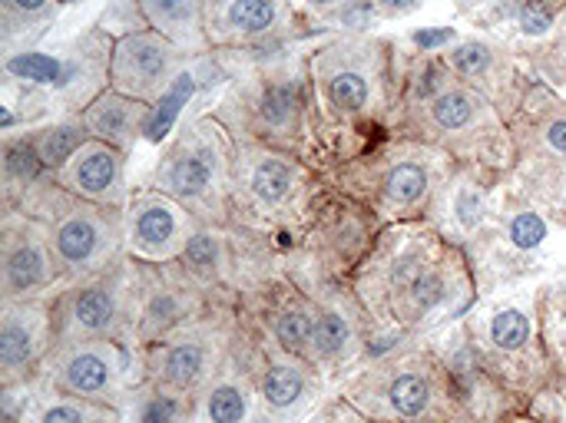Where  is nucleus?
Instances as JSON below:
<instances>
[{"mask_svg":"<svg viewBox=\"0 0 566 423\" xmlns=\"http://www.w3.org/2000/svg\"><path fill=\"white\" fill-rule=\"evenodd\" d=\"M23 212L46 225L63 282L99 275L126 255V212L76 199L56 182L36 186Z\"/></svg>","mask_w":566,"mask_h":423,"instance_id":"f03ea898","label":"nucleus"},{"mask_svg":"<svg viewBox=\"0 0 566 423\" xmlns=\"http://www.w3.org/2000/svg\"><path fill=\"white\" fill-rule=\"evenodd\" d=\"M199 315V285L179 268L169 265H136L133 285V341L139 348H153L163 338L182 331Z\"/></svg>","mask_w":566,"mask_h":423,"instance_id":"1a4fd4ad","label":"nucleus"},{"mask_svg":"<svg viewBox=\"0 0 566 423\" xmlns=\"http://www.w3.org/2000/svg\"><path fill=\"white\" fill-rule=\"evenodd\" d=\"M308 80L315 86V99L332 119H365L385 106L391 80V43L368 33L332 40L312 53Z\"/></svg>","mask_w":566,"mask_h":423,"instance_id":"39448f33","label":"nucleus"},{"mask_svg":"<svg viewBox=\"0 0 566 423\" xmlns=\"http://www.w3.org/2000/svg\"><path fill=\"white\" fill-rule=\"evenodd\" d=\"M139 10L146 27L159 30L186 53L202 56L212 50L206 36V0H139Z\"/></svg>","mask_w":566,"mask_h":423,"instance_id":"412c9836","label":"nucleus"},{"mask_svg":"<svg viewBox=\"0 0 566 423\" xmlns=\"http://www.w3.org/2000/svg\"><path fill=\"white\" fill-rule=\"evenodd\" d=\"M226 331L212 321H192L182 331L163 338L153 348H143L149 381L169 391L196 394L206 391L226 358Z\"/></svg>","mask_w":566,"mask_h":423,"instance_id":"9d476101","label":"nucleus"},{"mask_svg":"<svg viewBox=\"0 0 566 423\" xmlns=\"http://www.w3.org/2000/svg\"><path fill=\"white\" fill-rule=\"evenodd\" d=\"M30 136V142H33V149H36V156L43 159V166H46V172L50 176H56L93 136H90V129L83 126V119H80V113H70V116H63V119H53V123H46V126H36V129H30L27 133Z\"/></svg>","mask_w":566,"mask_h":423,"instance_id":"a878e982","label":"nucleus"},{"mask_svg":"<svg viewBox=\"0 0 566 423\" xmlns=\"http://www.w3.org/2000/svg\"><path fill=\"white\" fill-rule=\"evenodd\" d=\"M566 0H521L514 23L507 27L511 43L524 46L527 56H534L541 46L551 43V36L557 33V23L564 17Z\"/></svg>","mask_w":566,"mask_h":423,"instance_id":"c85d7f7f","label":"nucleus"},{"mask_svg":"<svg viewBox=\"0 0 566 423\" xmlns=\"http://www.w3.org/2000/svg\"><path fill=\"white\" fill-rule=\"evenodd\" d=\"M60 265L46 225L30 212H7L0 225V292L7 298H43L60 285Z\"/></svg>","mask_w":566,"mask_h":423,"instance_id":"ddd939ff","label":"nucleus"},{"mask_svg":"<svg viewBox=\"0 0 566 423\" xmlns=\"http://www.w3.org/2000/svg\"><path fill=\"white\" fill-rule=\"evenodd\" d=\"M534 331H537L534 302H524V298H504V302L491 305L478 328L488 351H494L501 358L524 355L534 345Z\"/></svg>","mask_w":566,"mask_h":423,"instance_id":"4be33fe9","label":"nucleus"},{"mask_svg":"<svg viewBox=\"0 0 566 423\" xmlns=\"http://www.w3.org/2000/svg\"><path fill=\"white\" fill-rule=\"evenodd\" d=\"M454 40V30H424V33H415V43L421 46V53H441L438 46L451 43Z\"/></svg>","mask_w":566,"mask_h":423,"instance_id":"79ce46f5","label":"nucleus"},{"mask_svg":"<svg viewBox=\"0 0 566 423\" xmlns=\"http://www.w3.org/2000/svg\"><path fill=\"white\" fill-rule=\"evenodd\" d=\"M315 311L312 305L289 298L275 315H272V338L282 355H292L298 361H308L312 355V331H315Z\"/></svg>","mask_w":566,"mask_h":423,"instance_id":"2f4dec72","label":"nucleus"},{"mask_svg":"<svg viewBox=\"0 0 566 423\" xmlns=\"http://www.w3.org/2000/svg\"><path fill=\"white\" fill-rule=\"evenodd\" d=\"M385 401H388V411L398 421H421L431 411V404H434L431 371H424L418 364L395 368L388 374V384H385Z\"/></svg>","mask_w":566,"mask_h":423,"instance_id":"bb28decb","label":"nucleus"},{"mask_svg":"<svg viewBox=\"0 0 566 423\" xmlns=\"http://www.w3.org/2000/svg\"><path fill=\"white\" fill-rule=\"evenodd\" d=\"M355 348V328L352 318L338 308H318L315 311V331H312V355L308 364H335Z\"/></svg>","mask_w":566,"mask_h":423,"instance_id":"473e14b6","label":"nucleus"},{"mask_svg":"<svg viewBox=\"0 0 566 423\" xmlns=\"http://www.w3.org/2000/svg\"><path fill=\"white\" fill-rule=\"evenodd\" d=\"M43 374L60 398L90 404H119L129 374V351L123 341H70L53 345Z\"/></svg>","mask_w":566,"mask_h":423,"instance_id":"6e6552de","label":"nucleus"},{"mask_svg":"<svg viewBox=\"0 0 566 423\" xmlns=\"http://www.w3.org/2000/svg\"><path fill=\"white\" fill-rule=\"evenodd\" d=\"M302 3H305L318 20H328L335 10H342V7H345V3H352V0H302Z\"/></svg>","mask_w":566,"mask_h":423,"instance_id":"37998d69","label":"nucleus"},{"mask_svg":"<svg viewBox=\"0 0 566 423\" xmlns=\"http://www.w3.org/2000/svg\"><path fill=\"white\" fill-rule=\"evenodd\" d=\"M133 258H119L99 275L70 282L53 302L56 345L70 341H123L133 335Z\"/></svg>","mask_w":566,"mask_h":423,"instance_id":"423d86ee","label":"nucleus"},{"mask_svg":"<svg viewBox=\"0 0 566 423\" xmlns=\"http://www.w3.org/2000/svg\"><path fill=\"white\" fill-rule=\"evenodd\" d=\"M63 3H83V0H63Z\"/></svg>","mask_w":566,"mask_h":423,"instance_id":"c03bdc74","label":"nucleus"},{"mask_svg":"<svg viewBox=\"0 0 566 423\" xmlns=\"http://www.w3.org/2000/svg\"><path fill=\"white\" fill-rule=\"evenodd\" d=\"M431 192H434L431 166L421 162L418 156H401L385 169L378 182V205L388 215H411L431 199Z\"/></svg>","mask_w":566,"mask_h":423,"instance_id":"5701e85b","label":"nucleus"},{"mask_svg":"<svg viewBox=\"0 0 566 423\" xmlns=\"http://www.w3.org/2000/svg\"><path fill=\"white\" fill-rule=\"evenodd\" d=\"M50 176L43 159L36 156L33 142L27 133H7L3 136V195L7 202H13L17 195H30L40 179Z\"/></svg>","mask_w":566,"mask_h":423,"instance_id":"cd10ccee","label":"nucleus"},{"mask_svg":"<svg viewBox=\"0 0 566 423\" xmlns=\"http://www.w3.org/2000/svg\"><path fill=\"white\" fill-rule=\"evenodd\" d=\"M544 311H547L551 345H554V351H560L566 358V282L547 288V295H544Z\"/></svg>","mask_w":566,"mask_h":423,"instance_id":"ea45409f","label":"nucleus"},{"mask_svg":"<svg viewBox=\"0 0 566 423\" xmlns=\"http://www.w3.org/2000/svg\"><path fill=\"white\" fill-rule=\"evenodd\" d=\"M53 302L43 298H7L0 305V374L3 388L27 384V374L46 361L56 345Z\"/></svg>","mask_w":566,"mask_h":423,"instance_id":"2eb2a0df","label":"nucleus"},{"mask_svg":"<svg viewBox=\"0 0 566 423\" xmlns=\"http://www.w3.org/2000/svg\"><path fill=\"white\" fill-rule=\"evenodd\" d=\"M53 182L60 189H66L76 199L106 205V209H119L126 212L129 205V189H126V152L90 139L56 176Z\"/></svg>","mask_w":566,"mask_h":423,"instance_id":"6ab92c4d","label":"nucleus"},{"mask_svg":"<svg viewBox=\"0 0 566 423\" xmlns=\"http://www.w3.org/2000/svg\"><path fill=\"white\" fill-rule=\"evenodd\" d=\"M202 222L159 189H136L126 205V255L146 265L179 262Z\"/></svg>","mask_w":566,"mask_h":423,"instance_id":"4468645a","label":"nucleus"},{"mask_svg":"<svg viewBox=\"0 0 566 423\" xmlns=\"http://www.w3.org/2000/svg\"><path fill=\"white\" fill-rule=\"evenodd\" d=\"M501 232H504L507 248H514L521 255H531V252H537L547 242L551 225H547V219L537 209L524 205V209H511L507 212V219L501 222Z\"/></svg>","mask_w":566,"mask_h":423,"instance_id":"f704fd0d","label":"nucleus"},{"mask_svg":"<svg viewBox=\"0 0 566 423\" xmlns=\"http://www.w3.org/2000/svg\"><path fill=\"white\" fill-rule=\"evenodd\" d=\"M511 53L514 50L507 43L501 46V43H491L484 36H468V40H458L454 46L441 50L451 73L461 83L474 86L478 93H484L494 106L501 103V96L507 103H521L524 93H527V89L521 93V73H517V63H514Z\"/></svg>","mask_w":566,"mask_h":423,"instance_id":"a211bd4d","label":"nucleus"},{"mask_svg":"<svg viewBox=\"0 0 566 423\" xmlns=\"http://www.w3.org/2000/svg\"><path fill=\"white\" fill-rule=\"evenodd\" d=\"M302 186H305V172L289 152L262 146V142L235 146V172H232L235 202L262 215L282 212L292 205Z\"/></svg>","mask_w":566,"mask_h":423,"instance_id":"f3484780","label":"nucleus"},{"mask_svg":"<svg viewBox=\"0 0 566 423\" xmlns=\"http://www.w3.org/2000/svg\"><path fill=\"white\" fill-rule=\"evenodd\" d=\"M106 404H90V401H50L33 423H106L113 414L103 411Z\"/></svg>","mask_w":566,"mask_h":423,"instance_id":"4c0bfd02","label":"nucleus"},{"mask_svg":"<svg viewBox=\"0 0 566 423\" xmlns=\"http://www.w3.org/2000/svg\"><path fill=\"white\" fill-rule=\"evenodd\" d=\"M292 0H206V36L216 50H255L295 33Z\"/></svg>","mask_w":566,"mask_h":423,"instance_id":"dca6fc26","label":"nucleus"},{"mask_svg":"<svg viewBox=\"0 0 566 423\" xmlns=\"http://www.w3.org/2000/svg\"><path fill=\"white\" fill-rule=\"evenodd\" d=\"M408 109H418V126L424 129L421 136L448 146L458 156L494 159L501 142H507V129L497 116V106L461 80L448 83L441 93Z\"/></svg>","mask_w":566,"mask_h":423,"instance_id":"0eeeda50","label":"nucleus"},{"mask_svg":"<svg viewBox=\"0 0 566 423\" xmlns=\"http://www.w3.org/2000/svg\"><path fill=\"white\" fill-rule=\"evenodd\" d=\"M63 0H0V46L3 56L30 50L56 20Z\"/></svg>","mask_w":566,"mask_h":423,"instance_id":"b1692460","label":"nucleus"},{"mask_svg":"<svg viewBox=\"0 0 566 423\" xmlns=\"http://www.w3.org/2000/svg\"><path fill=\"white\" fill-rule=\"evenodd\" d=\"M189 56L192 53H186L182 46L166 40L153 27L123 33V36H116V46H113L109 86L133 99L156 106L166 96V89L182 76V70H189L186 66Z\"/></svg>","mask_w":566,"mask_h":423,"instance_id":"9b49d317","label":"nucleus"},{"mask_svg":"<svg viewBox=\"0 0 566 423\" xmlns=\"http://www.w3.org/2000/svg\"><path fill=\"white\" fill-rule=\"evenodd\" d=\"M232 172L235 146L226 126L216 116H206L186 123L166 146L153 172V189L172 195L202 225H222L232 199Z\"/></svg>","mask_w":566,"mask_h":423,"instance_id":"f257e3e1","label":"nucleus"},{"mask_svg":"<svg viewBox=\"0 0 566 423\" xmlns=\"http://www.w3.org/2000/svg\"><path fill=\"white\" fill-rule=\"evenodd\" d=\"M249 388L239 381H212L202 391V423H245Z\"/></svg>","mask_w":566,"mask_h":423,"instance_id":"72a5a7b5","label":"nucleus"},{"mask_svg":"<svg viewBox=\"0 0 566 423\" xmlns=\"http://www.w3.org/2000/svg\"><path fill=\"white\" fill-rule=\"evenodd\" d=\"M189 398L192 394H182V391H169V388L153 384V391L139 404V421L136 423H186L189 414H192Z\"/></svg>","mask_w":566,"mask_h":423,"instance_id":"c9c22d12","label":"nucleus"},{"mask_svg":"<svg viewBox=\"0 0 566 423\" xmlns=\"http://www.w3.org/2000/svg\"><path fill=\"white\" fill-rule=\"evenodd\" d=\"M116 36L103 27H90L53 50H20L3 56V76L10 86H23L56 103L66 116L83 113L103 89H109Z\"/></svg>","mask_w":566,"mask_h":423,"instance_id":"7ed1b4c3","label":"nucleus"},{"mask_svg":"<svg viewBox=\"0 0 566 423\" xmlns=\"http://www.w3.org/2000/svg\"><path fill=\"white\" fill-rule=\"evenodd\" d=\"M179 268L202 288L222 278L226 272V242L219 225H199L192 232V239L186 242L182 255H179Z\"/></svg>","mask_w":566,"mask_h":423,"instance_id":"7c9ffc66","label":"nucleus"},{"mask_svg":"<svg viewBox=\"0 0 566 423\" xmlns=\"http://www.w3.org/2000/svg\"><path fill=\"white\" fill-rule=\"evenodd\" d=\"M451 212H454V222L464 229V232H481L491 219V205H488V189L484 186H474V182H461V189L454 192V202H451Z\"/></svg>","mask_w":566,"mask_h":423,"instance_id":"e433bc0d","label":"nucleus"},{"mask_svg":"<svg viewBox=\"0 0 566 423\" xmlns=\"http://www.w3.org/2000/svg\"><path fill=\"white\" fill-rule=\"evenodd\" d=\"M424 0H375V10L381 20H401L408 13H415Z\"/></svg>","mask_w":566,"mask_h":423,"instance_id":"a19ab883","label":"nucleus"},{"mask_svg":"<svg viewBox=\"0 0 566 423\" xmlns=\"http://www.w3.org/2000/svg\"><path fill=\"white\" fill-rule=\"evenodd\" d=\"M259 398L262 408L272 417H289L295 414L305 401H308V371L298 364V358L285 355V358H272L262 384H259Z\"/></svg>","mask_w":566,"mask_h":423,"instance_id":"393cba45","label":"nucleus"},{"mask_svg":"<svg viewBox=\"0 0 566 423\" xmlns=\"http://www.w3.org/2000/svg\"><path fill=\"white\" fill-rule=\"evenodd\" d=\"M302 76L295 70H265L252 76L249 89L235 96V123L249 142L262 146H292L302 133Z\"/></svg>","mask_w":566,"mask_h":423,"instance_id":"f8f14e48","label":"nucleus"},{"mask_svg":"<svg viewBox=\"0 0 566 423\" xmlns=\"http://www.w3.org/2000/svg\"><path fill=\"white\" fill-rule=\"evenodd\" d=\"M371 285L378 288L375 295L385 315L408 328L428 321L464 295V268L454 248L434 235H411L375 268Z\"/></svg>","mask_w":566,"mask_h":423,"instance_id":"20e7f679","label":"nucleus"},{"mask_svg":"<svg viewBox=\"0 0 566 423\" xmlns=\"http://www.w3.org/2000/svg\"><path fill=\"white\" fill-rule=\"evenodd\" d=\"M531 60H534V66H537L547 80L566 83V10L564 17H560V23H557V33L551 36V43L541 46Z\"/></svg>","mask_w":566,"mask_h":423,"instance_id":"58836bf2","label":"nucleus"},{"mask_svg":"<svg viewBox=\"0 0 566 423\" xmlns=\"http://www.w3.org/2000/svg\"><path fill=\"white\" fill-rule=\"evenodd\" d=\"M521 109L537 126V136L544 139L547 152L566 162V103H560L544 83H531L521 99Z\"/></svg>","mask_w":566,"mask_h":423,"instance_id":"c756f323","label":"nucleus"},{"mask_svg":"<svg viewBox=\"0 0 566 423\" xmlns=\"http://www.w3.org/2000/svg\"><path fill=\"white\" fill-rule=\"evenodd\" d=\"M149 116H153V106L143 103V99H133L119 89H103L83 113V126L90 129L93 139L119 149V152H129L136 146L139 136H146V126H149Z\"/></svg>","mask_w":566,"mask_h":423,"instance_id":"aec40b11","label":"nucleus"}]
</instances>
